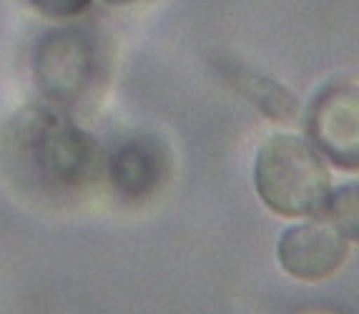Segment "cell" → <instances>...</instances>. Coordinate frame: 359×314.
I'll return each mask as SVG.
<instances>
[{
  "mask_svg": "<svg viewBox=\"0 0 359 314\" xmlns=\"http://www.w3.org/2000/svg\"><path fill=\"white\" fill-rule=\"evenodd\" d=\"M13 146L23 169L50 191L78 193L106 179V156L88 131L68 111L50 103L23 111L13 131Z\"/></svg>",
  "mask_w": 359,
  "mask_h": 314,
  "instance_id": "obj_1",
  "label": "cell"
},
{
  "mask_svg": "<svg viewBox=\"0 0 359 314\" xmlns=\"http://www.w3.org/2000/svg\"><path fill=\"white\" fill-rule=\"evenodd\" d=\"M252 179L259 201L284 219L319 214L332 189L324 156L309 139L289 131H276L259 144Z\"/></svg>",
  "mask_w": 359,
  "mask_h": 314,
  "instance_id": "obj_2",
  "label": "cell"
},
{
  "mask_svg": "<svg viewBox=\"0 0 359 314\" xmlns=\"http://www.w3.org/2000/svg\"><path fill=\"white\" fill-rule=\"evenodd\" d=\"M101 48L83 28L66 25L46 33L33 53V76L46 103L73 109L83 101L101 78Z\"/></svg>",
  "mask_w": 359,
  "mask_h": 314,
  "instance_id": "obj_3",
  "label": "cell"
},
{
  "mask_svg": "<svg viewBox=\"0 0 359 314\" xmlns=\"http://www.w3.org/2000/svg\"><path fill=\"white\" fill-rule=\"evenodd\" d=\"M311 146L344 171H359V78H337L322 86L304 116Z\"/></svg>",
  "mask_w": 359,
  "mask_h": 314,
  "instance_id": "obj_4",
  "label": "cell"
},
{
  "mask_svg": "<svg viewBox=\"0 0 359 314\" xmlns=\"http://www.w3.org/2000/svg\"><path fill=\"white\" fill-rule=\"evenodd\" d=\"M349 254V242L319 214L302 219L279 236L276 261L299 282H322L332 277Z\"/></svg>",
  "mask_w": 359,
  "mask_h": 314,
  "instance_id": "obj_5",
  "label": "cell"
},
{
  "mask_svg": "<svg viewBox=\"0 0 359 314\" xmlns=\"http://www.w3.org/2000/svg\"><path fill=\"white\" fill-rule=\"evenodd\" d=\"M168 158L161 144L151 139H133L121 144L106 156V179L123 199L141 201L158 191L166 179Z\"/></svg>",
  "mask_w": 359,
  "mask_h": 314,
  "instance_id": "obj_6",
  "label": "cell"
},
{
  "mask_svg": "<svg viewBox=\"0 0 359 314\" xmlns=\"http://www.w3.org/2000/svg\"><path fill=\"white\" fill-rule=\"evenodd\" d=\"M233 83L239 86V91L244 93L262 114L271 116L276 121H292L294 116H297V98H294L284 86L276 83V81L266 78V76H259V73L239 71Z\"/></svg>",
  "mask_w": 359,
  "mask_h": 314,
  "instance_id": "obj_7",
  "label": "cell"
},
{
  "mask_svg": "<svg viewBox=\"0 0 359 314\" xmlns=\"http://www.w3.org/2000/svg\"><path fill=\"white\" fill-rule=\"evenodd\" d=\"M319 217L327 219L347 242L359 244V182L330 189Z\"/></svg>",
  "mask_w": 359,
  "mask_h": 314,
  "instance_id": "obj_8",
  "label": "cell"
},
{
  "mask_svg": "<svg viewBox=\"0 0 359 314\" xmlns=\"http://www.w3.org/2000/svg\"><path fill=\"white\" fill-rule=\"evenodd\" d=\"M33 13H38L46 20L71 23L90 11L93 0H23Z\"/></svg>",
  "mask_w": 359,
  "mask_h": 314,
  "instance_id": "obj_9",
  "label": "cell"
},
{
  "mask_svg": "<svg viewBox=\"0 0 359 314\" xmlns=\"http://www.w3.org/2000/svg\"><path fill=\"white\" fill-rule=\"evenodd\" d=\"M103 6H111V8H126V6H136L141 0H101Z\"/></svg>",
  "mask_w": 359,
  "mask_h": 314,
  "instance_id": "obj_10",
  "label": "cell"
},
{
  "mask_svg": "<svg viewBox=\"0 0 359 314\" xmlns=\"http://www.w3.org/2000/svg\"><path fill=\"white\" fill-rule=\"evenodd\" d=\"M311 314H330V312H311Z\"/></svg>",
  "mask_w": 359,
  "mask_h": 314,
  "instance_id": "obj_11",
  "label": "cell"
}]
</instances>
